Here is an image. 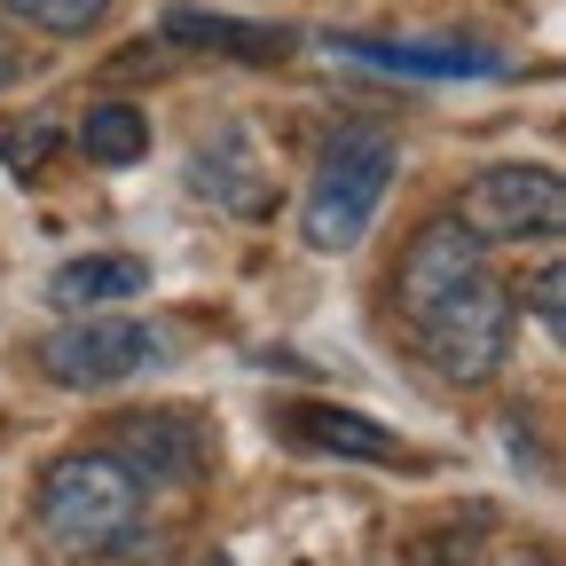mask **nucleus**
I'll return each mask as SVG.
<instances>
[{
  "label": "nucleus",
  "mask_w": 566,
  "mask_h": 566,
  "mask_svg": "<svg viewBox=\"0 0 566 566\" xmlns=\"http://www.w3.org/2000/svg\"><path fill=\"white\" fill-rule=\"evenodd\" d=\"M32 520L55 551H80V558H111L142 535V480L111 457V449H80L48 464L40 495H32Z\"/></svg>",
  "instance_id": "nucleus-2"
},
{
  "label": "nucleus",
  "mask_w": 566,
  "mask_h": 566,
  "mask_svg": "<svg viewBox=\"0 0 566 566\" xmlns=\"http://www.w3.org/2000/svg\"><path fill=\"white\" fill-rule=\"evenodd\" d=\"M394 300H401V323H409L417 354L441 378L488 386L495 370H504V354H512V292H504V275L488 268V244L457 221V212L424 221L401 244Z\"/></svg>",
  "instance_id": "nucleus-1"
},
{
  "label": "nucleus",
  "mask_w": 566,
  "mask_h": 566,
  "mask_svg": "<svg viewBox=\"0 0 566 566\" xmlns=\"http://www.w3.org/2000/svg\"><path fill=\"white\" fill-rule=\"evenodd\" d=\"M457 221L480 244H520V237H558L566 229V181L551 166H488L464 181Z\"/></svg>",
  "instance_id": "nucleus-4"
},
{
  "label": "nucleus",
  "mask_w": 566,
  "mask_h": 566,
  "mask_svg": "<svg viewBox=\"0 0 566 566\" xmlns=\"http://www.w3.org/2000/svg\"><path fill=\"white\" fill-rule=\"evenodd\" d=\"M111 457H118L134 480H197L205 441H197V424H189V417L150 409V417H126L118 433H111Z\"/></svg>",
  "instance_id": "nucleus-8"
},
{
  "label": "nucleus",
  "mask_w": 566,
  "mask_h": 566,
  "mask_svg": "<svg viewBox=\"0 0 566 566\" xmlns=\"http://www.w3.org/2000/svg\"><path fill=\"white\" fill-rule=\"evenodd\" d=\"M166 40L174 48H212V55H244V63H268V55H292V32L283 24H244V17H212V9H166Z\"/></svg>",
  "instance_id": "nucleus-11"
},
{
  "label": "nucleus",
  "mask_w": 566,
  "mask_h": 566,
  "mask_svg": "<svg viewBox=\"0 0 566 566\" xmlns=\"http://www.w3.org/2000/svg\"><path fill=\"white\" fill-rule=\"evenodd\" d=\"M504 566H551V558H543V551H512Z\"/></svg>",
  "instance_id": "nucleus-17"
},
{
  "label": "nucleus",
  "mask_w": 566,
  "mask_h": 566,
  "mask_svg": "<svg viewBox=\"0 0 566 566\" xmlns=\"http://www.w3.org/2000/svg\"><path fill=\"white\" fill-rule=\"evenodd\" d=\"M386 181H394V134L386 126H346L331 134V150L307 181V205H300V237L315 252H354L370 237L378 205H386Z\"/></svg>",
  "instance_id": "nucleus-3"
},
{
  "label": "nucleus",
  "mask_w": 566,
  "mask_h": 566,
  "mask_svg": "<svg viewBox=\"0 0 566 566\" xmlns=\"http://www.w3.org/2000/svg\"><path fill=\"white\" fill-rule=\"evenodd\" d=\"M9 80H17V40L0 32V87H9Z\"/></svg>",
  "instance_id": "nucleus-16"
},
{
  "label": "nucleus",
  "mask_w": 566,
  "mask_h": 566,
  "mask_svg": "<svg viewBox=\"0 0 566 566\" xmlns=\"http://www.w3.org/2000/svg\"><path fill=\"white\" fill-rule=\"evenodd\" d=\"M283 433H292L300 449H323V457H363V464H401V433H386V424H370L363 409H338V401H300L292 417H283Z\"/></svg>",
  "instance_id": "nucleus-9"
},
{
  "label": "nucleus",
  "mask_w": 566,
  "mask_h": 566,
  "mask_svg": "<svg viewBox=\"0 0 566 566\" xmlns=\"http://www.w3.org/2000/svg\"><path fill=\"white\" fill-rule=\"evenodd\" d=\"M331 48L354 55V63L401 71V80H488V71H495V55L488 48H464V40L424 48V40H378V32H331Z\"/></svg>",
  "instance_id": "nucleus-7"
},
{
  "label": "nucleus",
  "mask_w": 566,
  "mask_h": 566,
  "mask_svg": "<svg viewBox=\"0 0 566 566\" xmlns=\"http://www.w3.org/2000/svg\"><path fill=\"white\" fill-rule=\"evenodd\" d=\"M558 283H566L558 268H543V275H535V315H543V331H551V338H558Z\"/></svg>",
  "instance_id": "nucleus-15"
},
{
  "label": "nucleus",
  "mask_w": 566,
  "mask_h": 566,
  "mask_svg": "<svg viewBox=\"0 0 566 566\" xmlns=\"http://www.w3.org/2000/svg\"><path fill=\"white\" fill-rule=\"evenodd\" d=\"M150 363H158L150 323H126V315H71L63 331L40 338V370H48L55 386H80V394L118 386V378L150 370Z\"/></svg>",
  "instance_id": "nucleus-5"
},
{
  "label": "nucleus",
  "mask_w": 566,
  "mask_h": 566,
  "mask_svg": "<svg viewBox=\"0 0 566 566\" xmlns=\"http://www.w3.org/2000/svg\"><path fill=\"white\" fill-rule=\"evenodd\" d=\"M48 142H55V126H48V118H40V126H32V134H0V158H9V166H17V174H24V166H40V150H48Z\"/></svg>",
  "instance_id": "nucleus-14"
},
{
  "label": "nucleus",
  "mask_w": 566,
  "mask_h": 566,
  "mask_svg": "<svg viewBox=\"0 0 566 566\" xmlns=\"http://www.w3.org/2000/svg\"><path fill=\"white\" fill-rule=\"evenodd\" d=\"M142 283H150V268H142V260H126V252H87V260H63V268L48 275V300H55L63 315H103V307L134 300Z\"/></svg>",
  "instance_id": "nucleus-10"
},
{
  "label": "nucleus",
  "mask_w": 566,
  "mask_h": 566,
  "mask_svg": "<svg viewBox=\"0 0 566 566\" xmlns=\"http://www.w3.org/2000/svg\"><path fill=\"white\" fill-rule=\"evenodd\" d=\"M80 150L95 166H134V158H150V118H142L126 95H111V103H95L80 118Z\"/></svg>",
  "instance_id": "nucleus-12"
},
{
  "label": "nucleus",
  "mask_w": 566,
  "mask_h": 566,
  "mask_svg": "<svg viewBox=\"0 0 566 566\" xmlns=\"http://www.w3.org/2000/svg\"><path fill=\"white\" fill-rule=\"evenodd\" d=\"M24 32H55V40H80L111 17V0H0Z\"/></svg>",
  "instance_id": "nucleus-13"
},
{
  "label": "nucleus",
  "mask_w": 566,
  "mask_h": 566,
  "mask_svg": "<svg viewBox=\"0 0 566 566\" xmlns=\"http://www.w3.org/2000/svg\"><path fill=\"white\" fill-rule=\"evenodd\" d=\"M205 566H237V558H205Z\"/></svg>",
  "instance_id": "nucleus-18"
},
{
  "label": "nucleus",
  "mask_w": 566,
  "mask_h": 566,
  "mask_svg": "<svg viewBox=\"0 0 566 566\" xmlns=\"http://www.w3.org/2000/svg\"><path fill=\"white\" fill-rule=\"evenodd\" d=\"M189 181H197L212 205H229L237 221H260V212L275 205V174H268V158L252 150V134H244V126L205 134V142H197V166H189Z\"/></svg>",
  "instance_id": "nucleus-6"
}]
</instances>
